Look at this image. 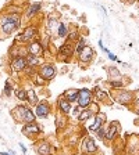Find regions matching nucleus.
<instances>
[{"label":"nucleus","instance_id":"1","mask_svg":"<svg viewBox=\"0 0 139 155\" xmlns=\"http://www.w3.org/2000/svg\"><path fill=\"white\" fill-rule=\"evenodd\" d=\"M21 25L19 13H4L0 15V40L10 38Z\"/></svg>","mask_w":139,"mask_h":155},{"label":"nucleus","instance_id":"2","mask_svg":"<svg viewBox=\"0 0 139 155\" xmlns=\"http://www.w3.org/2000/svg\"><path fill=\"white\" fill-rule=\"evenodd\" d=\"M109 94H110L113 103L120 104L123 107H127L130 110L135 103V98L138 96V89L136 90H131L127 87H121V89H109Z\"/></svg>","mask_w":139,"mask_h":155},{"label":"nucleus","instance_id":"3","mask_svg":"<svg viewBox=\"0 0 139 155\" xmlns=\"http://www.w3.org/2000/svg\"><path fill=\"white\" fill-rule=\"evenodd\" d=\"M10 115L14 119V122L18 125H26V123L36 122V115L33 110L29 105H24V104H18L14 108H11Z\"/></svg>","mask_w":139,"mask_h":155},{"label":"nucleus","instance_id":"4","mask_svg":"<svg viewBox=\"0 0 139 155\" xmlns=\"http://www.w3.org/2000/svg\"><path fill=\"white\" fill-rule=\"evenodd\" d=\"M57 61L65 62V64H70L72 60V57L75 55V42H71V40H67L63 43L60 47L57 48Z\"/></svg>","mask_w":139,"mask_h":155},{"label":"nucleus","instance_id":"5","mask_svg":"<svg viewBox=\"0 0 139 155\" xmlns=\"http://www.w3.org/2000/svg\"><path fill=\"white\" fill-rule=\"evenodd\" d=\"M79 152L81 155H97L100 148L99 145L96 144V140L92 137L91 134H85L81 139V143H79Z\"/></svg>","mask_w":139,"mask_h":155},{"label":"nucleus","instance_id":"6","mask_svg":"<svg viewBox=\"0 0 139 155\" xmlns=\"http://www.w3.org/2000/svg\"><path fill=\"white\" fill-rule=\"evenodd\" d=\"M36 74L42 78V79H45L46 82H50L57 75V68H56V65L53 62H43V64H40L38 67Z\"/></svg>","mask_w":139,"mask_h":155},{"label":"nucleus","instance_id":"7","mask_svg":"<svg viewBox=\"0 0 139 155\" xmlns=\"http://www.w3.org/2000/svg\"><path fill=\"white\" fill-rule=\"evenodd\" d=\"M39 26L38 25H28L25 29L23 31V33H19L18 36H16L14 38V40L18 43H29L32 42V40H35L36 36L39 35Z\"/></svg>","mask_w":139,"mask_h":155},{"label":"nucleus","instance_id":"8","mask_svg":"<svg viewBox=\"0 0 139 155\" xmlns=\"http://www.w3.org/2000/svg\"><path fill=\"white\" fill-rule=\"evenodd\" d=\"M125 139V155H139V134L127 133Z\"/></svg>","mask_w":139,"mask_h":155},{"label":"nucleus","instance_id":"9","mask_svg":"<svg viewBox=\"0 0 139 155\" xmlns=\"http://www.w3.org/2000/svg\"><path fill=\"white\" fill-rule=\"evenodd\" d=\"M121 133V125L118 120H113V122H107V132H106V137H104V144L106 145H111V143L120 137Z\"/></svg>","mask_w":139,"mask_h":155},{"label":"nucleus","instance_id":"10","mask_svg":"<svg viewBox=\"0 0 139 155\" xmlns=\"http://www.w3.org/2000/svg\"><path fill=\"white\" fill-rule=\"evenodd\" d=\"M21 132H23V134L25 136V137H28L29 140H38V139H40V136H42V133H43V129L38 122H32V123L24 125Z\"/></svg>","mask_w":139,"mask_h":155},{"label":"nucleus","instance_id":"11","mask_svg":"<svg viewBox=\"0 0 139 155\" xmlns=\"http://www.w3.org/2000/svg\"><path fill=\"white\" fill-rule=\"evenodd\" d=\"M33 112L38 119H47L52 114V104L49 103V100L43 98L33 107Z\"/></svg>","mask_w":139,"mask_h":155},{"label":"nucleus","instance_id":"12","mask_svg":"<svg viewBox=\"0 0 139 155\" xmlns=\"http://www.w3.org/2000/svg\"><path fill=\"white\" fill-rule=\"evenodd\" d=\"M92 93H93V100L96 101V103L99 104H103V105H107L110 107L113 105V100H111L110 94H109V91L103 90L100 86H93L92 87Z\"/></svg>","mask_w":139,"mask_h":155},{"label":"nucleus","instance_id":"13","mask_svg":"<svg viewBox=\"0 0 139 155\" xmlns=\"http://www.w3.org/2000/svg\"><path fill=\"white\" fill-rule=\"evenodd\" d=\"M33 148H35V151H36L38 155H53L54 154V150H53L52 143L49 141L47 139H43V137L35 140V143H33Z\"/></svg>","mask_w":139,"mask_h":155},{"label":"nucleus","instance_id":"14","mask_svg":"<svg viewBox=\"0 0 139 155\" xmlns=\"http://www.w3.org/2000/svg\"><path fill=\"white\" fill-rule=\"evenodd\" d=\"M95 57H96V51H95V48L91 47V46H88V45L85 46L84 50L77 55L79 65H84V68H86V65L92 64L93 60H95Z\"/></svg>","mask_w":139,"mask_h":155},{"label":"nucleus","instance_id":"15","mask_svg":"<svg viewBox=\"0 0 139 155\" xmlns=\"http://www.w3.org/2000/svg\"><path fill=\"white\" fill-rule=\"evenodd\" d=\"M92 101H93V93H92V89L81 87V89H79V94H78L77 104L81 107V108H88V107L91 105Z\"/></svg>","mask_w":139,"mask_h":155},{"label":"nucleus","instance_id":"16","mask_svg":"<svg viewBox=\"0 0 139 155\" xmlns=\"http://www.w3.org/2000/svg\"><path fill=\"white\" fill-rule=\"evenodd\" d=\"M28 68V62H26V55H17L11 60L10 62V69L16 74H19L23 71H26Z\"/></svg>","mask_w":139,"mask_h":155},{"label":"nucleus","instance_id":"17","mask_svg":"<svg viewBox=\"0 0 139 155\" xmlns=\"http://www.w3.org/2000/svg\"><path fill=\"white\" fill-rule=\"evenodd\" d=\"M104 123H107V115H106V112L100 111V112H97L96 115L93 116V122H92V125L88 127V132L96 133V130L99 129V127H102Z\"/></svg>","mask_w":139,"mask_h":155},{"label":"nucleus","instance_id":"18","mask_svg":"<svg viewBox=\"0 0 139 155\" xmlns=\"http://www.w3.org/2000/svg\"><path fill=\"white\" fill-rule=\"evenodd\" d=\"M56 105H57V112L64 114V115H70V112L72 111V104L70 103L68 100H65L61 94L57 97Z\"/></svg>","mask_w":139,"mask_h":155},{"label":"nucleus","instance_id":"19","mask_svg":"<svg viewBox=\"0 0 139 155\" xmlns=\"http://www.w3.org/2000/svg\"><path fill=\"white\" fill-rule=\"evenodd\" d=\"M26 54L31 55H42L43 54V46L40 40H32L26 45ZM43 57V55H42Z\"/></svg>","mask_w":139,"mask_h":155},{"label":"nucleus","instance_id":"20","mask_svg":"<svg viewBox=\"0 0 139 155\" xmlns=\"http://www.w3.org/2000/svg\"><path fill=\"white\" fill-rule=\"evenodd\" d=\"M111 150H113L114 155H125V139H124L123 136L117 137L111 143Z\"/></svg>","mask_w":139,"mask_h":155},{"label":"nucleus","instance_id":"21","mask_svg":"<svg viewBox=\"0 0 139 155\" xmlns=\"http://www.w3.org/2000/svg\"><path fill=\"white\" fill-rule=\"evenodd\" d=\"M78 94H79V89H77V87H70V89H65L64 91L61 93V96L64 97L65 100H68L71 104L77 103L78 100Z\"/></svg>","mask_w":139,"mask_h":155},{"label":"nucleus","instance_id":"22","mask_svg":"<svg viewBox=\"0 0 139 155\" xmlns=\"http://www.w3.org/2000/svg\"><path fill=\"white\" fill-rule=\"evenodd\" d=\"M39 101H40V100H39L38 94H36L35 87L29 86L28 89H26V103H28V105L29 107H35Z\"/></svg>","mask_w":139,"mask_h":155},{"label":"nucleus","instance_id":"23","mask_svg":"<svg viewBox=\"0 0 139 155\" xmlns=\"http://www.w3.org/2000/svg\"><path fill=\"white\" fill-rule=\"evenodd\" d=\"M106 72H107V81H123L124 79V75L116 67H107Z\"/></svg>","mask_w":139,"mask_h":155},{"label":"nucleus","instance_id":"24","mask_svg":"<svg viewBox=\"0 0 139 155\" xmlns=\"http://www.w3.org/2000/svg\"><path fill=\"white\" fill-rule=\"evenodd\" d=\"M26 62H28V68L32 69V71H36L39 65L43 64L40 55H31V54H26Z\"/></svg>","mask_w":139,"mask_h":155},{"label":"nucleus","instance_id":"25","mask_svg":"<svg viewBox=\"0 0 139 155\" xmlns=\"http://www.w3.org/2000/svg\"><path fill=\"white\" fill-rule=\"evenodd\" d=\"M56 126L58 130H64L68 126V115L57 112L56 114Z\"/></svg>","mask_w":139,"mask_h":155},{"label":"nucleus","instance_id":"26","mask_svg":"<svg viewBox=\"0 0 139 155\" xmlns=\"http://www.w3.org/2000/svg\"><path fill=\"white\" fill-rule=\"evenodd\" d=\"M40 8H42V4H40V2H35V3H32L31 6H29V8L26 10V18H33V17L36 15V14L40 13Z\"/></svg>","mask_w":139,"mask_h":155},{"label":"nucleus","instance_id":"27","mask_svg":"<svg viewBox=\"0 0 139 155\" xmlns=\"http://www.w3.org/2000/svg\"><path fill=\"white\" fill-rule=\"evenodd\" d=\"M68 26L65 25V22H58V26H57V31H56V36L58 39H67L68 36Z\"/></svg>","mask_w":139,"mask_h":155},{"label":"nucleus","instance_id":"28","mask_svg":"<svg viewBox=\"0 0 139 155\" xmlns=\"http://www.w3.org/2000/svg\"><path fill=\"white\" fill-rule=\"evenodd\" d=\"M91 118H93L92 111L89 110V108H84V110L79 112V115H78V122L85 123V122H88V120L91 119Z\"/></svg>","mask_w":139,"mask_h":155},{"label":"nucleus","instance_id":"29","mask_svg":"<svg viewBox=\"0 0 139 155\" xmlns=\"http://www.w3.org/2000/svg\"><path fill=\"white\" fill-rule=\"evenodd\" d=\"M14 96L18 101H26V89L25 87H16L14 89Z\"/></svg>","mask_w":139,"mask_h":155},{"label":"nucleus","instance_id":"30","mask_svg":"<svg viewBox=\"0 0 139 155\" xmlns=\"http://www.w3.org/2000/svg\"><path fill=\"white\" fill-rule=\"evenodd\" d=\"M85 46H86V39H85L84 36H79V39L75 42V55L79 54V53L84 50Z\"/></svg>","mask_w":139,"mask_h":155},{"label":"nucleus","instance_id":"31","mask_svg":"<svg viewBox=\"0 0 139 155\" xmlns=\"http://www.w3.org/2000/svg\"><path fill=\"white\" fill-rule=\"evenodd\" d=\"M14 84H11V82H10V79H6V82H4V87H3V94L6 97H10L11 94H14Z\"/></svg>","mask_w":139,"mask_h":155},{"label":"nucleus","instance_id":"32","mask_svg":"<svg viewBox=\"0 0 139 155\" xmlns=\"http://www.w3.org/2000/svg\"><path fill=\"white\" fill-rule=\"evenodd\" d=\"M106 132H107V123H104L102 127H99V129L96 130V139L100 140V141H104V137H106Z\"/></svg>","mask_w":139,"mask_h":155},{"label":"nucleus","instance_id":"33","mask_svg":"<svg viewBox=\"0 0 139 155\" xmlns=\"http://www.w3.org/2000/svg\"><path fill=\"white\" fill-rule=\"evenodd\" d=\"M33 79H32V83H33V86H38V87H43V86H46V84L49 83V82H46L45 79H42V78L39 76L38 74L35 72V75H33Z\"/></svg>","mask_w":139,"mask_h":155},{"label":"nucleus","instance_id":"34","mask_svg":"<svg viewBox=\"0 0 139 155\" xmlns=\"http://www.w3.org/2000/svg\"><path fill=\"white\" fill-rule=\"evenodd\" d=\"M88 108H89V110L92 111V114H93V116L96 115L97 112H100V104H99V103H96V101H95V100L92 101V103H91V105L88 107Z\"/></svg>","mask_w":139,"mask_h":155},{"label":"nucleus","instance_id":"35","mask_svg":"<svg viewBox=\"0 0 139 155\" xmlns=\"http://www.w3.org/2000/svg\"><path fill=\"white\" fill-rule=\"evenodd\" d=\"M82 110H84V108H81V107L77 104V107H75V108H72V115H77V116H78V115H79V112H81Z\"/></svg>","mask_w":139,"mask_h":155},{"label":"nucleus","instance_id":"36","mask_svg":"<svg viewBox=\"0 0 139 155\" xmlns=\"http://www.w3.org/2000/svg\"><path fill=\"white\" fill-rule=\"evenodd\" d=\"M107 57H109V60H111V61H117L118 58H117V55L114 54V53H107Z\"/></svg>","mask_w":139,"mask_h":155},{"label":"nucleus","instance_id":"37","mask_svg":"<svg viewBox=\"0 0 139 155\" xmlns=\"http://www.w3.org/2000/svg\"><path fill=\"white\" fill-rule=\"evenodd\" d=\"M18 147L21 148V151H23V154H26V147L23 144V143H18Z\"/></svg>","mask_w":139,"mask_h":155},{"label":"nucleus","instance_id":"38","mask_svg":"<svg viewBox=\"0 0 139 155\" xmlns=\"http://www.w3.org/2000/svg\"><path fill=\"white\" fill-rule=\"evenodd\" d=\"M130 111H132V112L135 114V115H138V116H139V107H132V108H131Z\"/></svg>","mask_w":139,"mask_h":155},{"label":"nucleus","instance_id":"39","mask_svg":"<svg viewBox=\"0 0 139 155\" xmlns=\"http://www.w3.org/2000/svg\"><path fill=\"white\" fill-rule=\"evenodd\" d=\"M132 107H139V96H136V98H135V103H134V105ZM132 107H131V108H132ZM130 108V110H131Z\"/></svg>","mask_w":139,"mask_h":155},{"label":"nucleus","instance_id":"40","mask_svg":"<svg viewBox=\"0 0 139 155\" xmlns=\"http://www.w3.org/2000/svg\"><path fill=\"white\" fill-rule=\"evenodd\" d=\"M135 2H136V0H125V3H127V4H134Z\"/></svg>","mask_w":139,"mask_h":155},{"label":"nucleus","instance_id":"41","mask_svg":"<svg viewBox=\"0 0 139 155\" xmlns=\"http://www.w3.org/2000/svg\"><path fill=\"white\" fill-rule=\"evenodd\" d=\"M0 155H11V154H10V152H3V151H2V152H0Z\"/></svg>","mask_w":139,"mask_h":155},{"label":"nucleus","instance_id":"42","mask_svg":"<svg viewBox=\"0 0 139 155\" xmlns=\"http://www.w3.org/2000/svg\"><path fill=\"white\" fill-rule=\"evenodd\" d=\"M9 152H10V154H11V155H16V152H14L13 150H9Z\"/></svg>","mask_w":139,"mask_h":155},{"label":"nucleus","instance_id":"43","mask_svg":"<svg viewBox=\"0 0 139 155\" xmlns=\"http://www.w3.org/2000/svg\"><path fill=\"white\" fill-rule=\"evenodd\" d=\"M97 155H99V154H97Z\"/></svg>","mask_w":139,"mask_h":155}]
</instances>
